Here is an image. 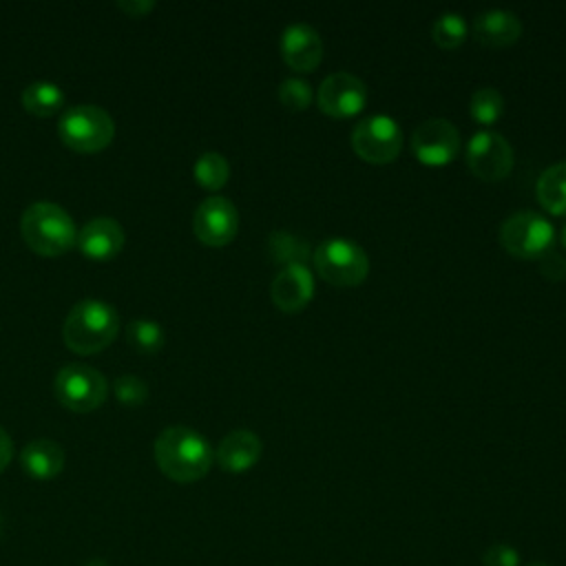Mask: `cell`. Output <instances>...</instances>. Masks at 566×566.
I'll use <instances>...</instances> for the list:
<instances>
[{"label": "cell", "instance_id": "cell-1", "mask_svg": "<svg viewBox=\"0 0 566 566\" xmlns=\"http://www.w3.org/2000/svg\"><path fill=\"white\" fill-rule=\"evenodd\" d=\"M153 451L159 471L166 478L184 484L201 480L214 462V451L210 442L199 431L186 424L166 427L157 436Z\"/></svg>", "mask_w": 566, "mask_h": 566}, {"label": "cell", "instance_id": "cell-2", "mask_svg": "<svg viewBox=\"0 0 566 566\" xmlns=\"http://www.w3.org/2000/svg\"><path fill=\"white\" fill-rule=\"evenodd\" d=\"M119 332L117 310L102 298L77 301L64 321L62 336L75 354H97L115 340Z\"/></svg>", "mask_w": 566, "mask_h": 566}, {"label": "cell", "instance_id": "cell-3", "mask_svg": "<svg viewBox=\"0 0 566 566\" xmlns=\"http://www.w3.org/2000/svg\"><path fill=\"white\" fill-rule=\"evenodd\" d=\"M20 232L31 250L57 256L77 243V228L71 214L53 201H35L20 217Z\"/></svg>", "mask_w": 566, "mask_h": 566}, {"label": "cell", "instance_id": "cell-4", "mask_svg": "<svg viewBox=\"0 0 566 566\" xmlns=\"http://www.w3.org/2000/svg\"><path fill=\"white\" fill-rule=\"evenodd\" d=\"M57 133L69 148L80 153H95L111 144L115 135V122L111 113L97 104H75L62 113Z\"/></svg>", "mask_w": 566, "mask_h": 566}, {"label": "cell", "instance_id": "cell-5", "mask_svg": "<svg viewBox=\"0 0 566 566\" xmlns=\"http://www.w3.org/2000/svg\"><path fill=\"white\" fill-rule=\"evenodd\" d=\"M314 268L334 285H358L369 272V256L356 241L332 237L316 245Z\"/></svg>", "mask_w": 566, "mask_h": 566}, {"label": "cell", "instance_id": "cell-6", "mask_svg": "<svg viewBox=\"0 0 566 566\" xmlns=\"http://www.w3.org/2000/svg\"><path fill=\"white\" fill-rule=\"evenodd\" d=\"M53 391L66 409L93 411L106 400L108 380L99 369L91 365L69 363L55 374Z\"/></svg>", "mask_w": 566, "mask_h": 566}, {"label": "cell", "instance_id": "cell-7", "mask_svg": "<svg viewBox=\"0 0 566 566\" xmlns=\"http://www.w3.org/2000/svg\"><path fill=\"white\" fill-rule=\"evenodd\" d=\"M553 237V223L533 210H517L500 226V245L522 259H539L551 250Z\"/></svg>", "mask_w": 566, "mask_h": 566}, {"label": "cell", "instance_id": "cell-8", "mask_svg": "<svg viewBox=\"0 0 566 566\" xmlns=\"http://www.w3.org/2000/svg\"><path fill=\"white\" fill-rule=\"evenodd\" d=\"M352 148L369 164H387L402 148V130L389 115H367L352 130Z\"/></svg>", "mask_w": 566, "mask_h": 566}, {"label": "cell", "instance_id": "cell-9", "mask_svg": "<svg viewBox=\"0 0 566 566\" xmlns=\"http://www.w3.org/2000/svg\"><path fill=\"white\" fill-rule=\"evenodd\" d=\"M467 166L484 181H500L513 168V148L509 139L495 130H478L467 144Z\"/></svg>", "mask_w": 566, "mask_h": 566}, {"label": "cell", "instance_id": "cell-10", "mask_svg": "<svg viewBox=\"0 0 566 566\" xmlns=\"http://www.w3.org/2000/svg\"><path fill=\"white\" fill-rule=\"evenodd\" d=\"M192 230L206 245H226L239 230V212L228 197L210 195L197 206L192 214Z\"/></svg>", "mask_w": 566, "mask_h": 566}, {"label": "cell", "instance_id": "cell-11", "mask_svg": "<svg viewBox=\"0 0 566 566\" xmlns=\"http://www.w3.org/2000/svg\"><path fill=\"white\" fill-rule=\"evenodd\" d=\"M411 150L427 166H444L453 161L460 150V133L444 117L424 119L411 133Z\"/></svg>", "mask_w": 566, "mask_h": 566}, {"label": "cell", "instance_id": "cell-12", "mask_svg": "<svg viewBox=\"0 0 566 566\" xmlns=\"http://www.w3.org/2000/svg\"><path fill=\"white\" fill-rule=\"evenodd\" d=\"M318 108L332 117H352L363 111L367 102V88L360 77L347 71L327 75L316 93Z\"/></svg>", "mask_w": 566, "mask_h": 566}, {"label": "cell", "instance_id": "cell-13", "mask_svg": "<svg viewBox=\"0 0 566 566\" xmlns=\"http://www.w3.org/2000/svg\"><path fill=\"white\" fill-rule=\"evenodd\" d=\"M281 55L294 71H312L323 57V40L307 22H292L281 33Z\"/></svg>", "mask_w": 566, "mask_h": 566}, {"label": "cell", "instance_id": "cell-14", "mask_svg": "<svg viewBox=\"0 0 566 566\" xmlns=\"http://www.w3.org/2000/svg\"><path fill=\"white\" fill-rule=\"evenodd\" d=\"M270 296L283 312H296L305 307L314 296V274L305 263L285 265L272 279Z\"/></svg>", "mask_w": 566, "mask_h": 566}, {"label": "cell", "instance_id": "cell-15", "mask_svg": "<svg viewBox=\"0 0 566 566\" xmlns=\"http://www.w3.org/2000/svg\"><path fill=\"white\" fill-rule=\"evenodd\" d=\"M126 241V232L113 217H95L77 230V248L84 256L93 261H104L115 256Z\"/></svg>", "mask_w": 566, "mask_h": 566}, {"label": "cell", "instance_id": "cell-16", "mask_svg": "<svg viewBox=\"0 0 566 566\" xmlns=\"http://www.w3.org/2000/svg\"><path fill=\"white\" fill-rule=\"evenodd\" d=\"M261 438L250 429H234L226 433L214 451V460L228 473H243L261 458Z\"/></svg>", "mask_w": 566, "mask_h": 566}, {"label": "cell", "instance_id": "cell-17", "mask_svg": "<svg viewBox=\"0 0 566 566\" xmlns=\"http://www.w3.org/2000/svg\"><path fill=\"white\" fill-rule=\"evenodd\" d=\"M473 35L484 46H509L522 35V22L509 9H489L475 15Z\"/></svg>", "mask_w": 566, "mask_h": 566}, {"label": "cell", "instance_id": "cell-18", "mask_svg": "<svg viewBox=\"0 0 566 566\" xmlns=\"http://www.w3.org/2000/svg\"><path fill=\"white\" fill-rule=\"evenodd\" d=\"M22 469L35 480H51L64 469V449L51 438H35L20 451Z\"/></svg>", "mask_w": 566, "mask_h": 566}, {"label": "cell", "instance_id": "cell-19", "mask_svg": "<svg viewBox=\"0 0 566 566\" xmlns=\"http://www.w3.org/2000/svg\"><path fill=\"white\" fill-rule=\"evenodd\" d=\"M537 201L553 214H566V161L548 166L535 186Z\"/></svg>", "mask_w": 566, "mask_h": 566}, {"label": "cell", "instance_id": "cell-20", "mask_svg": "<svg viewBox=\"0 0 566 566\" xmlns=\"http://www.w3.org/2000/svg\"><path fill=\"white\" fill-rule=\"evenodd\" d=\"M64 91L49 80H35L22 91V106L38 117H49L57 113L64 106Z\"/></svg>", "mask_w": 566, "mask_h": 566}, {"label": "cell", "instance_id": "cell-21", "mask_svg": "<svg viewBox=\"0 0 566 566\" xmlns=\"http://www.w3.org/2000/svg\"><path fill=\"white\" fill-rule=\"evenodd\" d=\"M192 172H195V179L208 188V190H217L221 188L228 177H230V164L228 159L217 153V150H206L197 157L195 166H192Z\"/></svg>", "mask_w": 566, "mask_h": 566}, {"label": "cell", "instance_id": "cell-22", "mask_svg": "<svg viewBox=\"0 0 566 566\" xmlns=\"http://www.w3.org/2000/svg\"><path fill=\"white\" fill-rule=\"evenodd\" d=\"M469 113L478 124H495L504 113V95L493 86L475 88L469 99Z\"/></svg>", "mask_w": 566, "mask_h": 566}, {"label": "cell", "instance_id": "cell-23", "mask_svg": "<svg viewBox=\"0 0 566 566\" xmlns=\"http://www.w3.org/2000/svg\"><path fill=\"white\" fill-rule=\"evenodd\" d=\"M126 336L133 349H137L139 354H157L166 340L164 327L148 318H133L126 327Z\"/></svg>", "mask_w": 566, "mask_h": 566}, {"label": "cell", "instance_id": "cell-24", "mask_svg": "<svg viewBox=\"0 0 566 566\" xmlns=\"http://www.w3.org/2000/svg\"><path fill=\"white\" fill-rule=\"evenodd\" d=\"M268 248H270V254L285 265H292V263H305V259L310 256V245L296 237V234H290L285 230H276L270 234L268 239Z\"/></svg>", "mask_w": 566, "mask_h": 566}, {"label": "cell", "instance_id": "cell-25", "mask_svg": "<svg viewBox=\"0 0 566 566\" xmlns=\"http://www.w3.org/2000/svg\"><path fill=\"white\" fill-rule=\"evenodd\" d=\"M431 38L440 49H455L467 38V20L455 11H444L433 20Z\"/></svg>", "mask_w": 566, "mask_h": 566}, {"label": "cell", "instance_id": "cell-26", "mask_svg": "<svg viewBox=\"0 0 566 566\" xmlns=\"http://www.w3.org/2000/svg\"><path fill=\"white\" fill-rule=\"evenodd\" d=\"M279 99L290 111H303L312 102V86L301 77H287L279 84Z\"/></svg>", "mask_w": 566, "mask_h": 566}, {"label": "cell", "instance_id": "cell-27", "mask_svg": "<svg viewBox=\"0 0 566 566\" xmlns=\"http://www.w3.org/2000/svg\"><path fill=\"white\" fill-rule=\"evenodd\" d=\"M113 391L119 402L135 407L148 398V382L135 374H122V376H117Z\"/></svg>", "mask_w": 566, "mask_h": 566}, {"label": "cell", "instance_id": "cell-28", "mask_svg": "<svg viewBox=\"0 0 566 566\" xmlns=\"http://www.w3.org/2000/svg\"><path fill=\"white\" fill-rule=\"evenodd\" d=\"M482 566H520V553L511 544H491L482 555Z\"/></svg>", "mask_w": 566, "mask_h": 566}, {"label": "cell", "instance_id": "cell-29", "mask_svg": "<svg viewBox=\"0 0 566 566\" xmlns=\"http://www.w3.org/2000/svg\"><path fill=\"white\" fill-rule=\"evenodd\" d=\"M539 272L548 279V281H562L566 276V259L555 252V250H546L539 256Z\"/></svg>", "mask_w": 566, "mask_h": 566}, {"label": "cell", "instance_id": "cell-30", "mask_svg": "<svg viewBox=\"0 0 566 566\" xmlns=\"http://www.w3.org/2000/svg\"><path fill=\"white\" fill-rule=\"evenodd\" d=\"M117 7H119L124 13H128V15H133V18H139V15H146V13L155 7V2H153V0H119Z\"/></svg>", "mask_w": 566, "mask_h": 566}, {"label": "cell", "instance_id": "cell-31", "mask_svg": "<svg viewBox=\"0 0 566 566\" xmlns=\"http://www.w3.org/2000/svg\"><path fill=\"white\" fill-rule=\"evenodd\" d=\"M11 458H13V442H11L9 433L0 427V473L9 467Z\"/></svg>", "mask_w": 566, "mask_h": 566}, {"label": "cell", "instance_id": "cell-32", "mask_svg": "<svg viewBox=\"0 0 566 566\" xmlns=\"http://www.w3.org/2000/svg\"><path fill=\"white\" fill-rule=\"evenodd\" d=\"M86 566H108L104 559H99V557H95V559H91Z\"/></svg>", "mask_w": 566, "mask_h": 566}, {"label": "cell", "instance_id": "cell-33", "mask_svg": "<svg viewBox=\"0 0 566 566\" xmlns=\"http://www.w3.org/2000/svg\"><path fill=\"white\" fill-rule=\"evenodd\" d=\"M559 241H562V248H566V226L562 228V237H559Z\"/></svg>", "mask_w": 566, "mask_h": 566}, {"label": "cell", "instance_id": "cell-34", "mask_svg": "<svg viewBox=\"0 0 566 566\" xmlns=\"http://www.w3.org/2000/svg\"><path fill=\"white\" fill-rule=\"evenodd\" d=\"M528 566H548V564H544V562H531Z\"/></svg>", "mask_w": 566, "mask_h": 566}, {"label": "cell", "instance_id": "cell-35", "mask_svg": "<svg viewBox=\"0 0 566 566\" xmlns=\"http://www.w3.org/2000/svg\"><path fill=\"white\" fill-rule=\"evenodd\" d=\"M0 535H2V517H0Z\"/></svg>", "mask_w": 566, "mask_h": 566}]
</instances>
